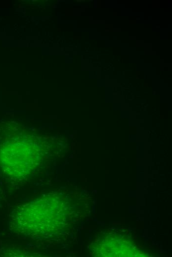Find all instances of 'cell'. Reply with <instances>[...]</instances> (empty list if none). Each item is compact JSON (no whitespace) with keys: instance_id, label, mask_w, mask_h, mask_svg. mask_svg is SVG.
Listing matches in <instances>:
<instances>
[{"instance_id":"6da1fadb","label":"cell","mask_w":172,"mask_h":257,"mask_svg":"<svg viewBox=\"0 0 172 257\" xmlns=\"http://www.w3.org/2000/svg\"><path fill=\"white\" fill-rule=\"evenodd\" d=\"M59 204L50 194L18 206L12 213L11 228L26 236L51 238L60 223Z\"/></svg>"},{"instance_id":"7a4b0ae2","label":"cell","mask_w":172,"mask_h":257,"mask_svg":"<svg viewBox=\"0 0 172 257\" xmlns=\"http://www.w3.org/2000/svg\"><path fill=\"white\" fill-rule=\"evenodd\" d=\"M40 147L7 138L0 146V165L8 175L22 179L31 175L43 160Z\"/></svg>"}]
</instances>
